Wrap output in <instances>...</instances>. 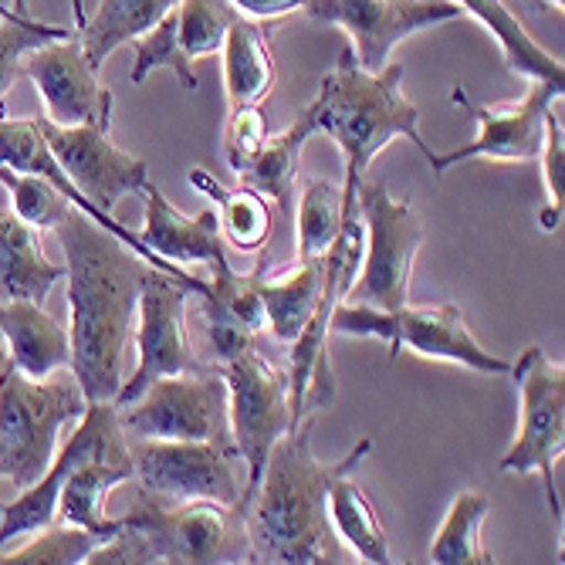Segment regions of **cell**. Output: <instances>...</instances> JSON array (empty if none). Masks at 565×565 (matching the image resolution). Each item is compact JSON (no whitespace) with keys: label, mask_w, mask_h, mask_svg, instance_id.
I'll return each instance as SVG.
<instances>
[{"label":"cell","mask_w":565,"mask_h":565,"mask_svg":"<svg viewBox=\"0 0 565 565\" xmlns=\"http://www.w3.org/2000/svg\"><path fill=\"white\" fill-rule=\"evenodd\" d=\"M55 234L65 250L75 383L88 403H116L126 345L136 329L139 288L152 265L78 207H72Z\"/></svg>","instance_id":"6da1fadb"},{"label":"cell","mask_w":565,"mask_h":565,"mask_svg":"<svg viewBox=\"0 0 565 565\" xmlns=\"http://www.w3.org/2000/svg\"><path fill=\"white\" fill-rule=\"evenodd\" d=\"M370 450L373 440L366 437L335 465H322L312 444H308V420L285 434L268 454L258 488L237 504L250 542V562H339L329 548V484L339 475H352Z\"/></svg>","instance_id":"7a4b0ae2"},{"label":"cell","mask_w":565,"mask_h":565,"mask_svg":"<svg viewBox=\"0 0 565 565\" xmlns=\"http://www.w3.org/2000/svg\"><path fill=\"white\" fill-rule=\"evenodd\" d=\"M403 75L406 68L383 65L380 72H366L355 62L352 44L342 47L335 62V72L322 78L319 88V132L332 136V142L342 149L345 160V183L342 193L352 200L355 186L370 177V167L376 152L396 139L406 136L424 157L434 152L420 136V109L403 95Z\"/></svg>","instance_id":"3957f363"},{"label":"cell","mask_w":565,"mask_h":565,"mask_svg":"<svg viewBox=\"0 0 565 565\" xmlns=\"http://www.w3.org/2000/svg\"><path fill=\"white\" fill-rule=\"evenodd\" d=\"M85 393L75 380H28L18 366L0 373V478L21 491L41 481L55 460L65 424L85 414Z\"/></svg>","instance_id":"277c9868"},{"label":"cell","mask_w":565,"mask_h":565,"mask_svg":"<svg viewBox=\"0 0 565 565\" xmlns=\"http://www.w3.org/2000/svg\"><path fill=\"white\" fill-rule=\"evenodd\" d=\"M332 332L342 335H376L390 342V359H396L403 349L417 352L424 359H444V363H460L468 370L488 373V376H508V363L488 352L475 332L465 322V312L457 305H399V308H373V305H335Z\"/></svg>","instance_id":"5b68a950"},{"label":"cell","mask_w":565,"mask_h":565,"mask_svg":"<svg viewBox=\"0 0 565 565\" xmlns=\"http://www.w3.org/2000/svg\"><path fill=\"white\" fill-rule=\"evenodd\" d=\"M126 529L139 532L152 562L173 565H231L250 562V542L241 508L221 501H163L139 491Z\"/></svg>","instance_id":"8992f818"},{"label":"cell","mask_w":565,"mask_h":565,"mask_svg":"<svg viewBox=\"0 0 565 565\" xmlns=\"http://www.w3.org/2000/svg\"><path fill=\"white\" fill-rule=\"evenodd\" d=\"M355 207L363 217L366 250L349 288V301L390 312L409 301V275L427 237L424 221L414 214L409 200L390 196V190L370 177L355 186Z\"/></svg>","instance_id":"52a82bcc"},{"label":"cell","mask_w":565,"mask_h":565,"mask_svg":"<svg viewBox=\"0 0 565 565\" xmlns=\"http://www.w3.org/2000/svg\"><path fill=\"white\" fill-rule=\"evenodd\" d=\"M227 383V406H231V440L237 457L247 465L241 501L258 488L271 447L291 434V393H288V370L275 366L271 359L250 345L224 363H214Z\"/></svg>","instance_id":"ba28073f"},{"label":"cell","mask_w":565,"mask_h":565,"mask_svg":"<svg viewBox=\"0 0 565 565\" xmlns=\"http://www.w3.org/2000/svg\"><path fill=\"white\" fill-rule=\"evenodd\" d=\"M519 386V437L501 457V471L542 475L552 519L562 525L555 465L565 450V366L552 363L545 349L532 345L508 370Z\"/></svg>","instance_id":"9c48e42d"},{"label":"cell","mask_w":565,"mask_h":565,"mask_svg":"<svg viewBox=\"0 0 565 565\" xmlns=\"http://www.w3.org/2000/svg\"><path fill=\"white\" fill-rule=\"evenodd\" d=\"M190 295H193V288L183 285L180 278H173L160 268L146 271V281L139 288L136 329H132L139 363H136L132 380H126L119 386V396H116L119 409L129 406L132 399H139L149 390V383H157L163 376L214 370L203 363L190 342V329H186V298Z\"/></svg>","instance_id":"30bf717a"},{"label":"cell","mask_w":565,"mask_h":565,"mask_svg":"<svg viewBox=\"0 0 565 565\" xmlns=\"http://www.w3.org/2000/svg\"><path fill=\"white\" fill-rule=\"evenodd\" d=\"M119 424L126 434L149 440H231L227 383L217 366L163 376L119 409Z\"/></svg>","instance_id":"8fae6325"},{"label":"cell","mask_w":565,"mask_h":565,"mask_svg":"<svg viewBox=\"0 0 565 565\" xmlns=\"http://www.w3.org/2000/svg\"><path fill=\"white\" fill-rule=\"evenodd\" d=\"M132 450L136 481L146 494L163 501H221L237 508L244 484L234 475L237 450L231 440H149Z\"/></svg>","instance_id":"7c38bea8"},{"label":"cell","mask_w":565,"mask_h":565,"mask_svg":"<svg viewBox=\"0 0 565 565\" xmlns=\"http://www.w3.org/2000/svg\"><path fill=\"white\" fill-rule=\"evenodd\" d=\"M562 92H565V85L535 82L532 92L525 98H519L515 106L491 109V106H478V102L468 98V92L457 85L450 92L454 95L450 102L475 116L478 139L454 149V152H427L434 173H447L450 167L471 163V160H491V163H532V160H539L542 139H545V113L555 106V102H562Z\"/></svg>","instance_id":"4fadbf2b"},{"label":"cell","mask_w":565,"mask_h":565,"mask_svg":"<svg viewBox=\"0 0 565 565\" xmlns=\"http://www.w3.org/2000/svg\"><path fill=\"white\" fill-rule=\"evenodd\" d=\"M305 14L342 28L366 72H380L403 38L465 18L454 0H308Z\"/></svg>","instance_id":"5bb4252c"},{"label":"cell","mask_w":565,"mask_h":565,"mask_svg":"<svg viewBox=\"0 0 565 565\" xmlns=\"http://www.w3.org/2000/svg\"><path fill=\"white\" fill-rule=\"evenodd\" d=\"M126 447L129 444H126V430L119 424V406L116 403H88L68 444L55 454V460L47 465L41 481L24 488V494L18 501L0 508V548H8L14 539L34 535L55 522L62 481L72 475L75 465H82L88 457L126 450Z\"/></svg>","instance_id":"9a60e30c"},{"label":"cell","mask_w":565,"mask_h":565,"mask_svg":"<svg viewBox=\"0 0 565 565\" xmlns=\"http://www.w3.org/2000/svg\"><path fill=\"white\" fill-rule=\"evenodd\" d=\"M38 129L51 149L55 163L68 180L95 203L98 211L113 214L126 193H142L149 180L146 160L119 149L109 139V129L98 126H58L47 116H38Z\"/></svg>","instance_id":"2e32d148"},{"label":"cell","mask_w":565,"mask_h":565,"mask_svg":"<svg viewBox=\"0 0 565 565\" xmlns=\"http://www.w3.org/2000/svg\"><path fill=\"white\" fill-rule=\"evenodd\" d=\"M24 75L34 82L51 122L113 129L116 95L98 82V68L88 62L78 34L34 47L24 58Z\"/></svg>","instance_id":"e0dca14e"},{"label":"cell","mask_w":565,"mask_h":565,"mask_svg":"<svg viewBox=\"0 0 565 565\" xmlns=\"http://www.w3.org/2000/svg\"><path fill=\"white\" fill-rule=\"evenodd\" d=\"M0 167H11V170H21V173H38V177L51 180V183H55V186L75 203L78 211H85L95 224H102L106 231H113L122 244H129L146 265H152V268H160V271L180 278L183 285L193 288L196 298L207 295V288H211L207 278H196V275H190L183 265L163 262L160 254H152V250L146 247V241H142L136 231H129L116 214L98 211L95 203L68 180V173L55 163V157H51V149H47L44 136H41V129H38V116H34V119H8V116H0Z\"/></svg>","instance_id":"ac0fdd59"},{"label":"cell","mask_w":565,"mask_h":565,"mask_svg":"<svg viewBox=\"0 0 565 565\" xmlns=\"http://www.w3.org/2000/svg\"><path fill=\"white\" fill-rule=\"evenodd\" d=\"M268 275V254L262 262H254L247 275H237L227 258L211 265V288L200 298L203 319H207V342L217 355L224 359L258 345V335L268 329L265 305H262V278Z\"/></svg>","instance_id":"d6986e66"},{"label":"cell","mask_w":565,"mask_h":565,"mask_svg":"<svg viewBox=\"0 0 565 565\" xmlns=\"http://www.w3.org/2000/svg\"><path fill=\"white\" fill-rule=\"evenodd\" d=\"M142 200H146V224H142L139 237L146 241V247L152 254H160L163 262L186 268V265H214V262L227 258V244L221 237L217 211L203 207L200 214L183 217L152 180H146Z\"/></svg>","instance_id":"ffe728a7"},{"label":"cell","mask_w":565,"mask_h":565,"mask_svg":"<svg viewBox=\"0 0 565 565\" xmlns=\"http://www.w3.org/2000/svg\"><path fill=\"white\" fill-rule=\"evenodd\" d=\"M129 478H136L132 450L129 447L82 460V465H75L72 475L62 481L58 519L65 525L95 532L98 539H113L116 532L126 529V519H109L106 515V494L113 488L126 484Z\"/></svg>","instance_id":"44dd1931"},{"label":"cell","mask_w":565,"mask_h":565,"mask_svg":"<svg viewBox=\"0 0 565 565\" xmlns=\"http://www.w3.org/2000/svg\"><path fill=\"white\" fill-rule=\"evenodd\" d=\"M0 332L8 342L11 366L28 380H47L72 366V335L55 316L44 312L41 301L11 298L0 305Z\"/></svg>","instance_id":"7402d4cb"},{"label":"cell","mask_w":565,"mask_h":565,"mask_svg":"<svg viewBox=\"0 0 565 565\" xmlns=\"http://www.w3.org/2000/svg\"><path fill=\"white\" fill-rule=\"evenodd\" d=\"M224 92L227 106H265L278 82V65L271 55V28L254 18H237L224 38Z\"/></svg>","instance_id":"603a6c76"},{"label":"cell","mask_w":565,"mask_h":565,"mask_svg":"<svg viewBox=\"0 0 565 565\" xmlns=\"http://www.w3.org/2000/svg\"><path fill=\"white\" fill-rule=\"evenodd\" d=\"M58 281H65V265L47 262L38 227L0 207V295L4 301H44Z\"/></svg>","instance_id":"cb8c5ba5"},{"label":"cell","mask_w":565,"mask_h":565,"mask_svg":"<svg viewBox=\"0 0 565 565\" xmlns=\"http://www.w3.org/2000/svg\"><path fill=\"white\" fill-rule=\"evenodd\" d=\"M319 98L312 106H305L298 113V119L278 132V136H268L265 149L258 152V160H254L241 177V186H250L265 193L268 200H275L278 207L288 214L295 207V180H298V163H301V149L305 142L319 132Z\"/></svg>","instance_id":"d4e9b609"},{"label":"cell","mask_w":565,"mask_h":565,"mask_svg":"<svg viewBox=\"0 0 565 565\" xmlns=\"http://www.w3.org/2000/svg\"><path fill=\"white\" fill-rule=\"evenodd\" d=\"M186 180L196 193L211 196L217 203V224H221V237L227 247L244 250V254L268 247L275 214H271V203L265 193L250 190V186L227 190L214 173H207L203 167H193L186 173Z\"/></svg>","instance_id":"484cf974"},{"label":"cell","mask_w":565,"mask_h":565,"mask_svg":"<svg viewBox=\"0 0 565 565\" xmlns=\"http://www.w3.org/2000/svg\"><path fill=\"white\" fill-rule=\"evenodd\" d=\"M454 4L478 18L491 38L501 44V55L508 62V68L522 75V78H535V82H555V85H565V65L562 58L548 55V51L529 34V28L511 14L501 0H454Z\"/></svg>","instance_id":"4316f807"},{"label":"cell","mask_w":565,"mask_h":565,"mask_svg":"<svg viewBox=\"0 0 565 565\" xmlns=\"http://www.w3.org/2000/svg\"><path fill=\"white\" fill-rule=\"evenodd\" d=\"M180 0H102L95 14L75 31L88 62L102 72L113 51L136 41L142 31H149L163 14H170Z\"/></svg>","instance_id":"83f0119b"},{"label":"cell","mask_w":565,"mask_h":565,"mask_svg":"<svg viewBox=\"0 0 565 565\" xmlns=\"http://www.w3.org/2000/svg\"><path fill=\"white\" fill-rule=\"evenodd\" d=\"M329 522L335 525L339 539L363 558V562H376V565H390L393 552H390V539L383 529V519L373 504V498L352 481V475H339L329 484Z\"/></svg>","instance_id":"f1b7e54d"},{"label":"cell","mask_w":565,"mask_h":565,"mask_svg":"<svg viewBox=\"0 0 565 565\" xmlns=\"http://www.w3.org/2000/svg\"><path fill=\"white\" fill-rule=\"evenodd\" d=\"M326 285V258L319 262H305L285 278H262V305H265V319L268 332L291 345L298 332L305 329L308 316L316 312V301Z\"/></svg>","instance_id":"f546056e"},{"label":"cell","mask_w":565,"mask_h":565,"mask_svg":"<svg viewBox=\"0 0 565 565\" xmlns=\"http://www.w3.org/2000/svg\"><path fill=\"white\" fill-rule=\"evenodd\" d=\"M488 511H491L488 494L460 491L450 501L444 525L437 529V535L430 542L427 562H434V565H491V562H498L481 542Z\"/></svg>","instance_id":"4dcf8cb0"},{"label":"cell","mask_w":565,"mask_h":565,"mask_svg":"<svg viewBox=\"0 0 565 565\" xmlns=\"http://www.w3.org/2000/svg\"><path fill=\"white\" fill-rule=\"evenodd\" d=\"M355 200V196H352ZM342 186L329 183V180H312L301 190L298 200V247H295V265L305 262H319L329 254V247L335 244L342 221H345V207L352 203Z\"/></svg>","instance_id":"1f68e13d"},{"label":"cell","mask_w":565,"mask_h":565,"mask_svg":"<svg viewBox=\"0 0 565 565\" xmlns=\"http://www.w3.org/2000/svg\"><path fill=\"white\" fill-rule=\"evenodd\" d=\"M0 183H4L11 193V211L38 231H58L75 207V203L55 183L38 177V173H21L11 167H0Z\"/></svg>","instance_id":"d6a6232c"},{"label":"cell","mask_w":565,"mask_h":565,"mask_svg":"<svg viewBox=\"0 0 565 565\" xmlns=\"http://www.w3.org/2000/svg\"><path fill=\"white\" fill-rule=\"evenodd\" d=\"M177 18H180V44L186 51V58L196 62V58L221 55L227 31L244 14L237 11L234 0H180Z\"/></svg>","instance_id":"836d02e7"},{"label":"cell","mask_w":565,"mask_h":565,"mask_svg":"<svg viewBox=\"0 0 565 565\" xmlns=\"http://www.w3.org/2000/svg\"><path fill=\"white\" fill-rule=\"evenodd\" d=\"M136 65H132V85H142L149 78V72L157 68H170L183 88H196V75H193V62L186 58V51L180 44V18L177 8L170 14H163L149 31H142L136 41Z\"/></svg>","instance_id":"e575fe53"},{"label":"cell","mask_w":565,"mask_h":565,"mask_svg":"<svg viewBox=\"0 0 565 565\" xmlns=\"http://www.w3.org/2000/svg\"><path fill=\"white\" fill-rule=\"evenodd\" d=\"M75 31L55 28V24H41L21 14L0 18V116H8V92L11 85L24 75V58L34 47L47 41H62L72 38Z\"/></svg>","instance_id":"d590c367"},{"label":"cell","mask_w":565,"mask_h":565,"mask_svg":"<svg viewBox=\"0 0 565 565\" xmlns=\"http://www.w3.org/2000/svg\"><path fill=\"white\" fill-rule=\"evenodd\" d=\"M98 542H106V539L62 522V525H47V529L34 532V539L14 552L0 548V562H8V565H78V562H88V555L95 552Z\"/></svg>","instance_id":"8d00e7d4"},{"label":"cell","mask_w":565,"mask_h":565,"mask_svg":"<svg viewBox=\"0 0 565 565\" xmlns=\"http://www.w3.org/2000/svg\"><path fill=\"white\" fill-rule=\"evenodd\" d=\"M542 180H545V193L548 203L542 211V231L555 234L562 224V207H565V132H562V119L555 116V106L545 113V139H542Z\"/></svg>","instance_id":"74e56055"},{"label":"cell","mask_w":565,"mask_h":565,"mask_svg":"<svg viewBox=\"0 0 565 565\" xmlns=\"http://www.w3.org/2000/svg\"><path fill=\"white\" fill-rule=\"evenodd\" d=\"M268 113L265 106H237L227 113V126H224V157H227V167L234 173H244L254 160H258V152L265 149L268 142Z\"/></svg>","instance_id":"f35d334b"},{"label":"cell","mask_w":565,"mask_h":565,"mask_svg":"<svg viewBox=\"0 0 565 565\" xmlns=\"http://www.w3.org/2000/svg\"><path fill=\"white\" fill-rule=\"evenodd\" d=\"M234 4H237L241 14H247L254 21H278L285 14L305 8L308 0H234Z\"/></svg>","instance_id":"ab89813d"},{"label":"cell","mask_w":565,"mask_h":565,"mask_svg":"<svg viewBox=\"0 0 565 565\" xmlns=\"http://www.w3.org/2000/svg\"><path fill=\"white\" fill-rule=\"evenodd\" d=\"M501 4L515 14L522 24H525V18H535V14H542V11H548L545 8V0H501Z\"/></svg>","instance_id":"60d3db41"},{"label":"cell","mask_w":565,"mask_h":565,"mask_svg":"<svg viewBox=\"0 0 565 565\" xmlns=\"http://www.w3.org/2000/svg\"><path fill=\"white\" fill-rule=\"evenodd\" d=\"M72 14H75V28H82V24L88 21V14H85V0H72Z\"/></svg>","instance_id":"b9f144b4"},{"label":"cell","mask_w":565,"mask_h":565,"mask_svg":"<svg viewBox=\"0 0 565 565\" xmlns=\"http://www.w3.org/2000/svg\"><path fill=\"white\" fill-rule=\"evenodd\" d=\"M11 366V355H8V342H4V332H0V373Z\"/></svg>","instance_id":"7bdbcfd3"},{"label":"cell","mask_w":565,"mask_h":565,"mask_svg":"<svg viewBox=\"0 0 565 565\" xmlns=\"http://www.w3.org/2000/svg\"><path fill=\"white\" fill-rule=\"evenodd\" d=\"M28 4H31V0H11V11L21 14V18H28Z\"/></svg>","instance_id":"ee69618b"},{"label":"cell","mask_w":565,"mask_h":565,"mask_svg":"<svg viewBox=\"0 0 565 565\" xmlns=\"http://www.w3.org/2000/svg\"><path fill=\"white\" fill-rule=\"evenodd\" d=\"M545 8H548V11H562V8H565V0H545Z\"/></svg>","instance_id":"f6af8a7d"},{"label":"cell","mask_w":565,"mask_h":565,"mask_svg":"<svg viewBox=\"0 0 565 565\" xmlns=\"http://www.w3.org/2000/svg\"><path fill=\"white\" fill-rule=\"evenodd\" d=\"M8 14H14L11 8H4V4H0V18H8Z\"/></svg>","instance_id":"bcb514c9"},{"label":"cell","mask_w":565,"mask_h":565,"mask_svg":"<svg viewBox=\"0 0 565 565\" xmlns=\"http://www.w3.org/2000/svg\"><path fill=\"white\" fill-rule=\"evenodd\" d=\"M0 508H4V501H0Z\"/></svg>","instance_id":"7dc6e473"}]
</instances>
